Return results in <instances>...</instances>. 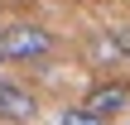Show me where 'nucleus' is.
<instances>
[{
  "label": "nucleus",
  "instance_id": "1",
  "mask_svg": "<svg viewBox=\"0 0 130 125\" xmlns=\"http://www.w3.org/2000/svg\"><path fill=\"white\" fill-rule=\"evenodd\" d=\"M53 48H58V39L39 19H5L0 24V53H5V63H43V58H53Z\"/></svg>",
  "mask_w": 130,
  "mask_h": 125
},
{
  "label": "nucleus",
  "instance_id": "2",
  "mask_svg": "<svg viewBox=\"0 0 130 125\" xmlns=\"http://www.w3.org/2000/svg\"><path fill=\"white\" fill-rule=\"evenodd\" d=\"M39 116V92L29 82L0 77V125H29Z\"/></svg>",
  "mask_w": 130,
  "mask_h": 125
},
{
  "label": "nucleus",
  "instance_id": "3",
  "mask_svg": "<svg viewBox=\"0 0 130 125\" xmlns=\"http://www.w3.org/2000/svg\"><path fill=\"white\" fill-rule=\"evenodd\" d=\"M82 101H87L96 116L116 120V116H125V111H130V82H125V77H96V82L87 87Z\"/></svg>",
  "mask_w": 130,
  "mask_h": 125
},
{
  "label": "nucleus",
  "instance_id": "4",
  "mask_svg": "<svg viewBox=\"0 0 130 125\" xmlns=\"http://www.w3.org/2000/svg\"><path fill=\"white\" fill-rule=\"evenodd\" d=\"M58 125H111V120L96 116L87 101H77V106H63V111H58Z\"/></svg>",
  "mask_w": 130,
  "mask_h": 125
},
{
  "label": "nucleus",
  "instance_id": "5",
  "mask_svg": "<svg viewBox=\"0 0 130 125\" xmlns=\"http://www.w3.org/2000/svg\"><path fill=\"white\" fill-rule=\"evenodd\" d=\"M106 34H111V43H116L121 63H130V24H116V29H106Z\"/></svg>",
  "mask_w": 130,
  "mask_h": 125
},
{
  "label": "nucleus",
  "instance_id": "6",
  "mask_svg": "<svg viewBox=\"0 0 130 125\" xmlns=\"http://www.w3.org/2000/svg\"><path fill=\"white\" fill-rule=\"evenodd\" d=\"M0 72H5V53H0Z\"/></svg>",
  "mask_w": 130,
  "mask_h": 125
},
{
  "label": "nucleus",
  "instance_id": "7",
  "mask_svg": "<svg viewBox=\"0 0 130 125\" xmlns=\"http://www.w3.org/2000/svg\"><path fill=\"white\" fill-rule=\"evenodd\" d=\"M0 24H5V19H0Z\"/></svg>",
  "mask_w": 130,
  "mask_h": 125
}]
</instances>
